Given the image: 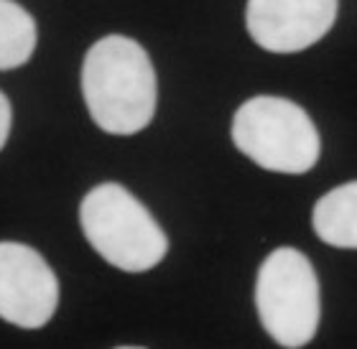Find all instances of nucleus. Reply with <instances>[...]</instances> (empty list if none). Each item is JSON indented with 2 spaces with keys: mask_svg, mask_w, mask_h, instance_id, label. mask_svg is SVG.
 I'll list each match as a JSON object with an SVG mask.
<instances>
[{
  "mask_svg": "<svg viewBox=\"0 0 357 349\" xmlns=\"http://www.w3.org/2000/svg\"><path fill=\"white\" fill-rule=\"evenodd\" d=\"M82 95L89 115L110 135H133L156 112V72L149 54L128 36H105L82 64Z\"/></svg>",
  "mask_w": 357,
  "mask_h": 349,
  "instance_id": "f257e3e1",
  "label": "nucleus"
},
{
  "mask_svg": "<svg viewBox=\"0 0 357 349\" xmlns=\"http://www.w3.org/2000/svg\"><path fill=\"white\" fill-rule=\"evenodd\" d=\"M79 224L87 242L110 265L143 273L169 253V238L149 209L120 184H100L79 204Z\"/></svg>",
  "mask_w": 357,
  "mask_h": 349,
  "instance_id": "f03ea898",
  "label": "nucleus"
},
{
  "mask_svg": "<svg viewBox=\"0 0 357 349\" xmlns=\"http://www.w3.org/2000/svg\"><path fill=\"white\" fill-rule=\"evenodd\" d=\"M232 143L253 164L275 173H306L317 166L321 141L317 125L283 97H253L232 118Z\"/></svg>",
  "mask_w": 357,
  "mask_h": 349,
  "instance_id": "7ed1b4c3",
  "label": "nucleus"
},
{
  "mask_svg": "<svg viewBox=\"0 0 357 349\" xmlns=\"http://www.w3.org/2000/svg\"><path fill=\"white\" fill-rule=\"evenodd\" d=\"M255 309L271 339L301 349L319 329V281L312 263L296 247H278L263 261L255 281Z\"/></svg>",
  "mask_w": 357,
  "mask_h": 349,
  "instance_id": "20e7f679",
  "label": "nucleus"
},
{
  "mask_svg": "<svg viewBox=\"0 0 357 349\" xmlns=\"http://www.w3.org/2000/svg\"><path fill=\"white\" fill-rule=\"evenodd\" d=\"M59 306V281L38 250L0 242V319L41 329Z\"/></svg>",
  "mask_w": 357,
  "mask_h": 349,
  "instance_id": "39448f33",
  "label": "nucleus"
},
{
  "mask_svg": "<svg viewBox=\"0 0 357 349\" xmlns=\"http://www.w3.org/2000/svg\"><path fill=\"white\" fill-rule=\"evenodd\" d=\"M337 6V0H248L245 26L266 52L296 54L327 36Z\"/></svg>",
  "mask_w": 357,
  "mask_h": 349,
  "instance_id": "423d86ee",
  "label": "nucleus"
},
{
  "mask_svg": "<svg viewBox=\"0 0 357 349\" xmlns=\"http://www.w3.org/2000/svg\"><path fill=\"white\" fill-rule=\"evenodd\" d=\"M314 232L332 247L357 250V181L327 192L314 204Z\"/></svg>",
  "mask_w": 357,
  "mask_h": 349,
  "instance_id": "0eeeda50",
  "label": "nucleus"
},
{
  "mask_svg": "<svg viewBox=\"0 0 357 349\" xmlns=\"http://www.w3.org/2000/svg\"><path fill=\"white\" fill-rule=\"evenodd\" d=\"M36 21L13 0H0V72L23 67L36 49Z\"/></svg>",
  "mask_w": 357,
  "mask_h": 349,
  "instance_id": "6e6552de",
  "label": "nucleus"
},
{
  "mask_svg": "<svg viewBox=\"0 0 357 349\" xmlns=\"http://www.w3.org/2000/svg\"><path fill=\"white\" fill-rule=\"evenodd\" d=\"M10 120H13L10 102H8V97L0 92V150H3V146H6L8 135H10Z\"/></svg>",
  "mask_w": 357,
  "mask_h": 349,
  "instance_id": "1a4fd4ad",
  "label": "nucleus"
},
{
  "mask_svg": "<svg viewBox=\"0 0 357 349\" xmlns=\"http://www.w3.org/2000/svg\"><path fill=\"white\" fill-rule=\"evenodd\" d=\"M118 349H143V347H118Z\"/></svg>",
  "mask_w": 357,
  "mask_h": 349,
  "instance_id": "9d476101",
  "label": "nucleus"
}]
</instances>
